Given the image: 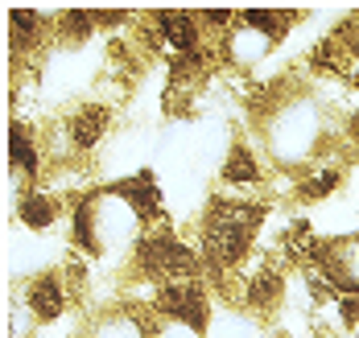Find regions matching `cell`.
I'll return each mask as SVG.
<instances>
[{
    "instance_id": "6da1fadb",
    "label": "cell",
    "mask_w": 359,
    "mask_h": 338,
    "mask_svg": "<svg viewBox=\"0 0 359 338\" xmlns=\"http://www.w3.org/2000/svg\"><path fill=\"white\" fill-rule=\"evenodd\" d=\"M161 215V198L153 178H128L108 190H91L74 202L71 211V239L83 256L91 260H111L124 256L128 248H141L144 227Z\"/></svg>"
},
{
    "instance_id": "7a4b0ae2",
    "label": "cell",
    "mask_w": 359,
    "mask_h": 338,
    "mask_svg": "<svg viewBox=\"0 0 359 338\" xmlns=\"http://www.w3.org/2000/svg\"><path fill=\"white\" fill-rule=\"evenodd\" d=\"M323 136H326V115L318 108V99H310V95L277 99L273 95L269 115H264V149L277 165H285V169L306 165L318 153Z\"/></svg>"
},
{
    "instance_id": "3957f363",
    "label": "cell",
    "mask_w": 359,
    "mask_h": 338,
    "mask_svg": "<svg viewBox=\"0 0 359 338\" xmlns=\"http://www.w3.org/2000/svg\"><path fill=\"white\" fill-rule=\"evenodd\" d=\"M264 223V206L260 202H244V198H215L207 206L203 219V260L215 268L219 276L236 272L244 256L252 252L256 235Z\"/></svg>"
},
{
    "instance_id": "277c9868",
    "label": "cell",
    "mask_w": 359,
    "mask_h": 338,
    "mask_svg": "<svg viewBox=\"0 0 359 338\" xmlns=\"http://www.w3.org/2000/svg\"><path fill=\"white\" fill-rule=\"evenodd\" d=\"M273 45H277V41L269 38V34H260L244 13H236V21L223 29L219 54H223V62H231V66H240V71H252V66L269 62Z\"/></svg>"
},
{
    "instance_id": "5b68a950",
    "label": "cell",
    "mask_w": 359,
    "mask_h": 338,
    "mask_svg": "<svg viewBox=\"0 0 359 338\" xmlns=\"http://www.w3.org/2000/svg\"><path fill=\"white\" fill-rule=\"evenodd\" d=\"M318 268L330 276L339 297H359V231L343 235V239H326Z\"/></svg>"
},
{
    "instance_id": "8992f818",
    "label": "cell",
    "mask_w": 359,
    "mask_h": 338,
    "mask_svg": "<svg viewBox=\"0 0 359 338\" xmlns=\"http://www.w3.org/2000/svg\"><path fill=\"white\" fill-rule=\"evenodd\" d=\"M71 297H74V289L67 285V276H62V272H37L34 281L25 285V293H21V301L34 309L37 326H46V322H58V318L67 314Z\"/></svg>"
},
{
    "instance_id": "52a82bcc",
    "label": "cell",
    "mask_w": 359,
    "mask_h": 338,
    "mask_svg": "<svg viewBox=\"0 0 359 338\" xmlns=\"http://www.w3.org/2000/svg\"><path fill=\"white\" fill-rule=\"evenodd\" d=\"M62 128H67V136H71L74 153H91L111 132V112L104 104H79V108L67 115Z\"/></svg>"
},
{
    "instance_id": "ba28073f",
    "label": "cell",
    "mask_w": 359,
    "mask_h": 338,
    "mask_svg": "<svg viewBox=\"0 0 359 338\" xmlns=\"http://www.w3.org/2000/svg\"><path fill=\"white\" fill-rule=\"evenodd\" d=\"M8 161H13V174H21V178H37V174H41V161H46L41 132L17 120V124L8 128ZM46 165H50V161H46Z\"/></svg>"
},
{
    "instance_id": "9c48e42d",
    "label": "cell",
    "mask_w": 359,
    "mask_h": 338,
    "mask_svg": "<svg viewBox=\"0 0 359 338\" xmlns=\"http://www.w3.org/2000/svg\"><path fill=\"white\" fill-rule=\"evenodd\" d=\"M83 338H153V322L144 318L141 309H128V305H120V309H108V314H100Z\"/></svg>"
},
{
    "instance_id": "30bf717a",
    "label": "cell",
    "mask_w": 359,
    "mask_h": 338,
    "mask_svg": "<svg viewBox=\"0 0 359 338\" xmlns=\"http://www.w3.org/2000/svg\"><path fill=\"white\" fill-rule=\"evenodd\" d=\"M8 38H13V54L17 58H25V54H34L37 45H46V38L54 34V25L41 17V13H34V8H13L8 13Z\"/></svg>"
},
{
    "instance_id": "8fae6325",
    "label": "cell",
    "mask_w": 359,
    "mask_h": 338,
    "mask_svg": "<svg viewBox=\"0 0 359 338\" xmlns=\"http://www.w3.org/2000/svg\"><path fill=\"white\" fill-rule=\"evenodd\" d=\"M264 182V165L260 157L252 153L248 141H236L227 157H223V186H236V190H252Z\"/></svg>"
},
{
    "instance_id": "7c38bea8",
    "label": "cell",
    "mask_w": 359,
    "mask_h": 338,
    "mask_svg": "<svg viewBox=\"0 0 359 338\" xmlns=\"http://www.w3.org/2000/svg\"><path fill=\"white\" fill-rule=\"evenodd\" d=\"M58 194L54 190H25L21 194V202H17V219L21 227H29V231H46V227L58 223Z\"/></svg>"
},
{
    "instance_id": "4fadbf2b",
    "label": "cell",
    "mask_w": 359,
    "mask_h": 338,
    "mask_svg": "<svg viewBox=\"0 0 359 338\" xmlns=\"http://www.w3.org/2000/svg\"><path fill=\"white\" fill-rule=\"evenodd\" d=\"M244 17H248L260 34H269L273 41H281L289 34V25L297 21V13H293V8H248Z\"/></svg>"
},
{
    "instance_id": "5bb4252c",
    "label": "cell",
    "mask_w": 359,
    "mask_h": 338,
    "mask_svg": "<svg viewBox=\"0 0 359 338\" xmlns=\"http://www.w3.org/2000/svg\"><path fill=\"white\" fill-rule=\"evenodd\" d=\"M153 338H203V330L186 326L178 318H157V322H153Z\"/></svg>"
}]
</instances>
